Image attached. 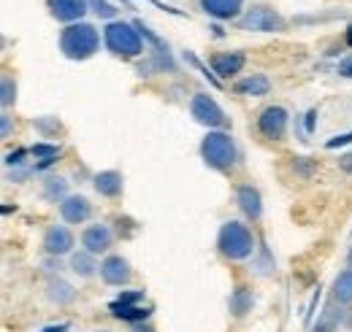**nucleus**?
Instances as JSON below:
<instances>
[{"instance_id":"4","label":"nucleus","mask_w":352,"mask_h":332,"mask_svg":"<svg viewBox=\"0 0 352 332\" xmlns=\"http://www.w3.org/2000/svg\"><path fill=\"white\" fill-rule=\"evenodd\" d=\"M103 41L109 46V51L117 57H138L144 51L138 27L128 25V22H109L103 30Z\"/></svg>"},{"instance_id":"17","label":"nucleus","mask_w":352,"mask_h":332,"mask_svg":"<svg viewBox=\"0 0 352 332\" xmlns=\"http://www.w3.org/2000/svg\"><path fill=\"white\" fill-rule=\"evenodd\" d=\"M239 95H247V97H263L271 92V82L265 79L263 73H252V76H247V79H241V82H236L233 86Z\"/></svg>"},{"instance_id":"38","label":"nucleus","mask_w":352,"mask_h":332,"mask_svg":"<svg viewBox=\"0 0 352 332\" xmlns=\"http://www.w3.org/2000/svg\"><path fill=\"white\" fill-rule=\"evenodd\" d=\"M131 332H155V327H149V324H144V322H138V324H133Z\"/></svg>"},{"instance_id":"40","label":"nucleus","mask_w":352,"mask_h":332,"mask_svg":"<svg viewBox=\"0 0 352 332\" xmlns=\"http://www.w3.org/2000/svg\"><path fill=\"white\" fill-rule=\"evenodd\" d=\"M347 262H350V268H352V249H350V254H347Z\"/></svg>"},{"instance_id":"37","label":"nucleus","mask_w":352,"mask_h":332,"mask_svg":"<svg viewBox=\"0 0 352 332\" xmlns=\"http://www.w3.org/2000/svg\"><path fill=\"white\" fill-rule=\"evenodd\" d=\"M44 268L49 270V273H54V270H60L63 265H60V257H52V259H46L44 262Z\"/></svg>"},{"instance_id":"9","label":"nucleus","mask_w":352,"mask_h":332,"mask_svg":"<svg viewBox=\"0 0 352 332\" xmlns=\"http://www.w3.org/2000/svg\"><path fill=\"white\" fill-rule=\"evenodd\" d=\"M71 249H74V233H71L68 227L54 224V227L46 230L44 251L49 254V257H63V254H68Z\"/></svg>"},{"instance_id":"11","label":"nucleus","mask_w":352,"mask_h":332,"mask_svg":"<svg viewBox=\"0 0 352 332\" xmlns=\"http://www.w3.org/2000/svg\"><path fill=\"white\" fill-rule=\"evenodd\" d=\"M236 203L244 211V216L252 219V222H258L263 216V198H261V192L252 184H241L236 189Z\"/></svg>"},{"instance_id":"32","label":"nucleus","mask_w":352,"mask_h":332,"mask_svg":"<svg viewBox=\"0 0 352 332\" xmlns=\"http://www.w3.org/2000/svg\"><path fill=\"white\" fill-rule=\"evenodd\" d=\"M28 176H30V167H14V170H11V173H8V178H14V181H22V178H28Z\"/></svg>"},{"instance_id":"22","label":"nucleus","mask_w":352,"mask_h":332,"mask_svg":"<svg viewBox=\"0 0 352 332\" xmlns=\"http://www.w3.org/2000/svg\"><path fill=\"white\" fill-rule=\"evenodd\" d=\"M333 300L342 305H352V268L342 270L333 281Z\"/></svg>"},{"instance_id":"35","label":"nucleus","mask_w":352,"mask_h":332,"mask_svg":"<svg viewBox=\"0 0 352 332\" xmlns=\"http://www.w3.org/2000/svg\"><path fill=\"white\" fill-rule=\"evenodd\" d=\"M0 122H3V130H0V135H3V138H8V135H11V117H8L6 111L0 114Z\"/></svg>"},{"instance_id":"7","label":"nucleus","mask_w":352,"mask_h":332,"mask_svg":"<svg viewBox=\"0 0 352 332\" xmlns=\"http://www.w3.org/2000/svg\"><path fill=\"white\" fill-rule=\"evenodd\" d=\"M287 122H290V114L282 106H268L258 117V130L268 141H279L287 132Z\"/></svg>"},{"instance_id":"41","label":"nucleus","mask_w":352,"mask_h":332,"mask_svg":"<svg viewBox=\"0 0 352 332\" xmlns=\"http://www.w3.org/2000/svg\"><path fill=\"white\" fill-rule=\"evenodd\" d=\"M95 332H109V330H95Z\"/></svg>"},{"instance_id":"27","label":"nucleus","mask_w":352,"mask_h":332,"mask_svg":"<svg viewBox=\"0 0 352 332\" xmlns=\"http://www.w3.org/2000/svg\"><path fill=\"white\" fill-rule=\"evenodd\" d=\"M89 5H92V11L98 14V16H103V19H114L117 16V8L109 3V0H87Z\"/></svg>"},{"instance_id":"20","label":"nucleus","mask_w":352,"mask_h":332,"mask_svg":"<svg viewBox=\"0 0 352 332\" xmlns=\"http://www.w3.org/2000/svg\"><path fill=\"white\" fill-rule=\"evenodd\" d=\"M109 311H111V316H117V319H125V322H133V324H138V322H146L149 319V308H138V305H125V303H111L109 305Z\"/></svg>"},{"instance_id":"10","label":"nucleus","mask_w":352,"mask_h":332,"mask_svg":"<svg viewBox=\"0 0 352 332\" xmlns=\"http://www.w3.org/2000/svg\"><path fill=\"white\" fill-rule=\"evenodd\" d=\"M49 3V11L57 22H68V25H76L85 11H87V0H46Z\"/></svg>"},{"instance_id":"23","label":"nucleus","mask_w":352,"mask_h":332,"mask_svg":"<svg viewBox=\"0 0 352 332\" xmlns=\"http://www.w3.org/2000/svg\"><path fill=\"white\" fill-rule=\"evenodd\" d=\"M44 198L46 200H65L68 198V181L63 176H49L44 181Z\"/></svg>"},{"instance_id":"33","label":"nucleus","mask_w":352,"mask_h":332,"mask_svg":"<svg viewBox=\"0 0 352 332\" xmlns=\"http://www.w3.org/2000/svg\"><path fill=\"white\" fill-rule=\"evenodd\" d=\"M339 73H342L344 79H352V54L347 57V60H342V62H339Z\"/></svg>"},{"instance_id":"13","label":"nucleus","mask_w":352,"mask_h":332,"mask_svg":"<svg viewBox=\"0 0 352 332\" xmlns=\"http://www.w3.org/2000/svg\"><path fill=\"white\" fill-rule=\"evenodd\" d=\"M60 213H63V219H65L68 224H82V222L89 219L92 206H89L87 198H82V195H68V198L60 203Z\"/></svg>"},{"instance_id":"3","label":"nucleus","mask_w":352,"mask_h":332,"mask_svg":"<svg viewBox=\"0 0 352 332\" xmlns=\"http://www.w3.org/2000/svg\"><path fill=\"white\" fill-rule=\"evenodd\" d=\"M201 157H204L206 165L214 167V170H230L236 165L239 152H236V143H233V138L228 132L209 130L206 138L201 141Z\"/></svg>"},{"instance_id":"31","label":"nucleus","mask_w":352,"mask_h":332,"mask_svg":"<svg viewBox=\"0 0 352 332\" xmlns=\"http://www.w3.org/2000/svg\"><path fill=\"white\" fill-rule=\"evenodd\" d=\"M144 297V292H122L120 294V303H125V305H133L135 300H141Z\"/></svg>"},{"instance_id":"28","label":"nucleus","mask_w":352,"mask_h":332,"mask_svg":"<svg viewBox=\"0 0 352 332\" xmlns=\"http://www.w3.org/2000/svg\"><path fill=\"white\" fill-rule=\"evenodd\" d=\"M293 167H296V170H298V173H301L304 178H309V176H311V170H314V163H311L309 157H296Z\"/></svg>"},{"instance_id":"39","label":"nucleus","mask_w":352,"mask_h":332,"mask_svg":"<svg viewBox=\"0 0 352 332\" xmlns=\"http://www.w3.org/2000/svg\"><path fill=\"white\" fill-rule=\"evenodd\" d=\"M41 332H68V324H52V327H44Z\"/></svg>"},{"instance_id":"8","label":"nucleus","mask_w":352,"mask_h":332,"mask_svg":"<svg viewBox=\"0 0 352 332\" xmlns=\"http://www.w3.org/2000/svg\"><path fill=\"white\" fill-rule=\"evenodd\" d=\"M131 276H133L131 265H128V259L120 257V254H111V257H106V259L100 262V278H103L109 287H125V284L131 281Z\"/></svg>"},{"instance_id":"36","label":"nucleus","mask_w":352,"mask_h":332,"mask_svg":"<svg viewBox=\"0 0 352 332\" xmlns=\"http://www.w3.org/2000/svg\"><path fill=\"white\" fill-rule=\"evenodd\" d=\"M339 167H342L344 173H350V176H352V152H350V154H344V157H339Z\"/></svg>"},{"instance_id":"26","label":"nucleus","mask_w":352,"mask_h":332,"mask_svg":"<svg viewBox=\"0 0 352 332\" xmlns=\"http://www.w3.org/2000/svg\"><path fill=\"white\" fill-rule=\"evenodd\" d=\"M14 100H16V84H14V79L3 76V82H0V106L8 108Z\"/></svg>"},{"instance_id":"14","label":"nucleus","mask_w":352,"mask_h":332,"mask_svg":"<svg viewBox=\"0 0 352 332\" xmlns=\"http://www.w3.org/2000/svg\"><path fill=\"white\" fill-rule=\"evenodd\" d=\"M244 62H247V57L241 51H222V54L212 57V71H214V76L228 79V76L239 73L244 68Z\"/></svg>"},{"instance_id":"24","label":"nucleus","mask_w":352,"mask_h":332,"mask_svg":"<svg viewBox=\"0 0 352 332\" xmlns=\"http://www.w3.org/2000/svg\"><path fill=\"white\" fill-rule=\"evenodd\" d=\"M339 322H342V311H336L333 305H328V308L322 311L320 322L314 324V330L311 332H336L339 330Z\"/></svg>"},{"instance_id":"34","label":"nucleus","mask_w":352,"mask_h":332,"mask_svg":"<svg viewBox=\"0 0 352 332\" xmlns=\"http://www.w3.org/2000/svg\"><path fill=\"white\" fill-rule=\"evenodd\" d=\"M350 141H352V132H347V135H339V138L328 141L325 146H328V149H336V146H344V143H350Z\"/></svg>"},{"instance_id":"19","label":"nucleus","mask_w":352,"mask_h":332,"mask_svg":"<svg viewBox=\"0 0 352 332\" xmlns=\"http://www.w3.org/2000/svg\"><path fill=\"white\" fill-rule=\"evenodd\" d=\"M46 297H49L54 305H68V303L76 300V289H74L68 281H63V278H52V281L46 284Z\"/></svg>"},{"instance_id":"1","label":"nucleus","mask_w":352,"mask_h":332,"mask_svg":"<svg viewBox=\"0 0 352 332\" xmlns=\"http://www.w3.org/2000/svg\"><path fill=\"white\" fill-rule=\"evenodd\" d=\"M100 46V36L89 22H76L68 25L60 33V51L68 60H89Z\"/></svg>"},{"instance_id":"16","label":"nucleus","mask_w":352,"mask_h":332,"mask_svg":"<svg viewBox=\"0 0 352 332\" xmlns=\"http://www.w3.org/2000/svg\"><path fill=\"white\" fill-rule=\"evenodd\" d=\"M92 187L103 198H117L122 192V173H117V170H100L92 178Z\"/></svg>"},{"instance_id":"5","label":"nucleus","mask_w":352,"mask_h":332,"mask_svg":"<svg viewBox=\"0 0 352 332\" xmlns=\"http://www.w3.org/2000/svg\"><path fill=\"white\" fill-rule=\"evenodd\" d=\"M241 30H250V33H282L285 30V19L268 5H252L241 16Z\"/></svg>"},{"instance_id":"18","label":"nucleus","mask_w":352,"mask_h":332,"mask_svg":"<svg viewBox=\"0 0 352 332\" xmlns=\"http://www.w3.org/2000/svg\"><path fill=\"white\" fill-rule=\"evenodd\" d=\"M230 313L236 316V319H244L250 311H252V305H255V294L252 289H247V287H236V289L230 292Z\"/></svg>"},{"instance_id":"6","label":"nucleus","mask_w":352,"mask_h":332,"mask_svg":"<svg viewBox=\"0 0 352 332\" xmlns=\"http://www.w3.org/2000/svg\"><path fill=\"white\" fill-rule=\"evenodd\" d=\"M190 114L195 117V122H201V125H206V127L225 125V111L217 106L214 97H209V95H204V92L192 95V100H190Z\"/></svg>"},{"instance_id":"12","label":"nucleus","mask_w":352,"mask_h":332,"mask_svg":"<svg viewBox=\"0 0 352 332\" xmlns=\"http://www.w3.org/2000/svg\"><path fill=\"white\" fill-rule=\"evenodd\" d=\"M82 246L89 254H103V251L111 249V230L106 224H89L87 230L82 233Z\"/></svg>"},{"instance_id":"25","label":"nucleus","mask_w":352,"mask_h":332,"mask_svg":"<svg viewBox=\"0 0 352 332\" xmlns=\"http://www.w3.org/2000/svg\"><path fill=\"white\" fill-rule=\"evenodd\" d=\"M33 157L44 160L41 167L52 165V163L60 157V146H57V143H36V146H33Z\"/></svg>"},{"instance_id":"15","label":"nucleus","mask_w":352,"mask_h":332,"mask_svg":"<svg viewBox=\"0 0 352 332\" xmlns=\"http://www.w3.org/2000/svg\"><path fill=\"white\" fill-rule=\"evenodd\" d=\"M201 8L214 19H233L241 14L244 0H201Z\"/></svg>"},{"instance_id":"21","label":"nucleus","mask_w":352,"mask_h":332,"mask_svg":"<svg viewBox=\"0 0 352 332\" xmlns=\"http://www.w3.org/2000/svg\"><path fill=\"white\" fill-rule=\"evenodd\" d=\"M71 270H74L79 278H92L95 270H100V265L95 262V254H89V251H76V254L71 257Z\"/></svg>"},{"instance_id":"2","label":"nucleus","mask_w":352,"mask_h":332,"mask_svg":"<svg viewBox=\"0 0 352 332\" xmlns=\"http://www.w3.org/2000/svg\"><path fill=\"white\" fill-rule=\"evenodd\" d=\"M217 249H220V254L225 259L241 262V259H247V257L255 254V238H252V233H250L247 224L230 219V222L222 224L220 235H217Z\"/></svg>"},{"instance_id":"30","label":"nucleus","mask_w":352,"mask_h":332,"mask_svg":"<svg viewBox=\"0 0 352 332\" xmlns=\"http://www.w3.org/2000/svg\"><path fill=\"white\" fill-rule=\"evenodd\" d=\"M33 125L38 127L41 132H57V130H60V122H57V119H36Z\"/></svg>"},{"instance_id":"29","label":"nucleus","mask_w":352,"mask_h":332,"mask_svg":"<svg viewBox=\"0 0 352 332\" xmlns=\"http://www.w3.org/2000/svg\"><path fill=\"white\" fill-rule=\"evenodd\" d=\"M25 149H16V152H11V154H6V167H19L25 160Z\"/></svg>"}]
</instances>
